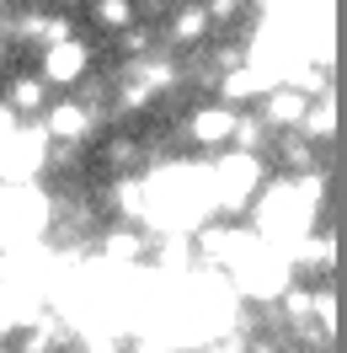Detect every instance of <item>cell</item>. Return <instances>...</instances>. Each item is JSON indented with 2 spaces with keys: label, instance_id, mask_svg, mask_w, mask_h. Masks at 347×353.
I'll list each match as a JSON object with an SVG mask.
<instances>
[{
  "label": "cell",
  "instance_id": "obj_1",
  "mask_svg": "<svg viewBox=\"0 0 347 353\" xmlns=\"http://www.w3.org/2000/svg\"><path fill=\"white\" fill-rule=\"evenodd\" d=\"M102 123H112L107 108H96V102H86V97H54L48 112L38 118L43 139H48V145H59V150H86Z\"/></svg>",
  "mask_w": 347,
  "mask_h": 353
},
{
  "label": "cell",
  "instance_id": "obj_2",
  "mask_svg": "<svg viewBox=\"0 0 347 353\" xmlns=\"http://www.w3.org/2000/svg\"><path fill=\"white\" fill-rule=\"evenodd\" d=\"M91 65H96V43H91V32H81V38L54 43V48L38 54V75L48 81L54 97H75V91L91 81Z\"/></svg>",
  "mask_w": 347,
  "mask_h": 353
},
{
  "label": "cell",
  "instance_id": "obj_3",
  "mask_svg": "<svg viewBox=\"0 0 347 353\" xmlns=\"http://www.w3.org/2000/svg\"><path fill=\"white\" fill-rule=\"evenodd\" d=\"M0 97L11 102V112H17L22 123H38L48 112V102H54V91H48V81L38 75V65H17L0 81Z\"/></svg>",
  "mask_w": 347,
  "mask_h": 353
},
{
  "label": "cell",
  "instance_id": "obj_4",
  "mask_svg": "<svg viewBox=\"0 0 347 353\" xmlns=\"http://www.w3.org/2000/svg\"><path fill=\"white\" fill-rule=\"evenodd\" d=\"M86 22H91V27H107L112 38H118V32H129V27L139 22V17H134V6H118V0H102V6H91V11H86Z\"/></svg>",
  "mask_w": 347,
  "mask_h": 353
},
{
  "label": "cell",
  "instance_id": "obj_5",
  "mask_svg": "<svg viewBox=\"0 0 347 353\" xmlns=\"http://www.w3.org/2000/svg\"><path fill=\"white\" fill-rule=\"evenodd\" d=\"M198 32H203V11H176L171 27H166V38H171V43H193Z\"/></svg>",
  "mask_w": 347,
  "mask_h": 353
}]
</instances>
